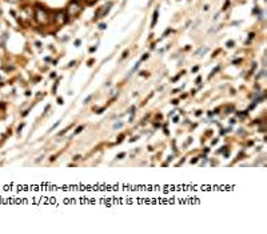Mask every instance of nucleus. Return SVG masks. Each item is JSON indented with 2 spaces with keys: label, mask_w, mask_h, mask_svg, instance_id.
<instances>
[{
  "label": "nucleus",
  "mask_w": 267,
  "mask_h": 234,
  "mask_svg": "<svg viewBox=\"0 0 267 234\" xmlns=\"http://www.w3.org/2000/svg\"><path fill=\"white\" fill-rule=\"evenodd\" d=\"M83 128H84L83 126H80V127H78V128H76V131H75V134H79L80 131H83Z\"/></svg>",
  "instance_id": "obj_4"
},
{
  "label": "nucleus",
  "mask_w": 267,
  "mask_h": 234,
  "mask_svg": "<svg viewBox=\"0 0 267 234\" xmlns=\"http://www.w3.org/2000/svg\"><path fill=\"white\" fill-rule=\"evenodd\" d=\"M8 2H12V3H15V2H17V0H8Z\"/></svg>",
  "instance_id": "obj_9"
},
{
  "label": "nucleus",
  "mask_w": 267,
  "mask_h": 234,
  "mask_svg": "<svg viewBox=\"0 0 267 234\" xmlns=\"http://www.w3.org/2000/svg\"><path fill=\"white\" fill-rule=\"evenodd\" d=\"M227 46H228V47H233V46H234V43H233V41H228Z\"/></svg>",
  "instance_id": "obj_7"
},
{
  "label": "nucleus",
  "mask_w": 267,
  "mask_h": 234,
  "mask_svg": "<svg viewBox=\"0 0 267 234\" xmlns=\"http://www.w3.org/2000/svg\"><path fill=\"white\" fill-rule=\"evenodd\" d=\"M123 138H124V135H120V137H119V139H118V143H120Z\"/></svg>",
  "instance_id": "obj_6"
},
{
  "label": "nucleus",
  "mask_w": 267,
  "mask_h": 234,
  "mask_svg": "<svg viewBox=\"0 0 267 234\" xmlns=\"http://www.w3.org/2000/svg\"><path fill=\"white\" fill-rule=\"evenodd\" d=\"M122 158H124V154H120V155H118V159H122Z\"/></svg>",
  "instance_id": "obj_8"
},
{
  "label": "nucleus",
  "mask_w": 267,
  "mask_h": 234,
  "mask_svg": "<svg viewBox=\"0 0 267 234\" xmlns=\"http://www.w3.org/2000/svg\"><path fill=\"white\" fill-rule=\"evenodd\" d=\"M35 17H36V22L40 23V24L47 23V20H48L47 12H45L44 9H41V8H36V11H35Z\"/></svg>",
  "instance_id": "obj_1"
},
{
  "label": "nucleus",
  "mask_w": 267,
  "mask_h": 234,
  "mask_svg": "<svg viewBox=\"0 0 267 234\" xmlns=\"http://www.w3.org/2000/svg\"><path fill=\"white\" fill-rule=\"evenodd\" d=\"M122 126H123V123H122V122H119V123H116V124H115V126H114V128H118V127H122Z\"/></svg>",
  "instance_id": "obj_5"
},
{
  "label": "nucleus",
  "mask_w": 267,
  "mask_h": 234,
  "mask_svg": "<svg viewBox=\"0 0 267 234\" xmlns=\"http://www.w3.org/2000/svg\"><path fill=\"white\" fill-rule=\"evenodd\" d=\"M156 19H158V11H155V13H154V22H152V26H155V24H156Z\"/></svg>",
  "instance_id": "obj_3"
},
{
  "label": "nucleus",
  "mask_w": 267,
  "mask_h": 234,
  "mask_svg": "<svg viewBox=\"0 0 267 234\" xmlns=\"http://www.w3.org/2000/svg\"><path fill=\"white\" fill-rule=\"evenodd\" d=\"M80 9H82V7H80L76 2H72L68 7V13L69 15H76V13L80 12Z\"/></svg>",
  "instance_id": "obj_2"
}]
</instances>
